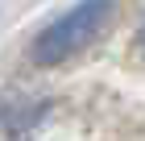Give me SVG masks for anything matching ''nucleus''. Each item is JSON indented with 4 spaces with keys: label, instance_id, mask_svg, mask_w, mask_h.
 Here are the masks:
<instances>
[{
    "label": "nucleus",
    "instance_id": "f257e3e1",
    "mask_svg": "<svg viewBox=\"0 0 145 141\" xmlns=\"http://www.w3.org/2000/svg\"><path fill=\"white\" fill-rule=\"evenodd\" d=\"M108 17H112V0H79L71 12H62L54 25H46L33 37V62L54 66L79 50H87L100 37V29L108 25Z\"/></svg>",
    "mask_w": 145,
    "mask_h": 141
}]
</instances>
